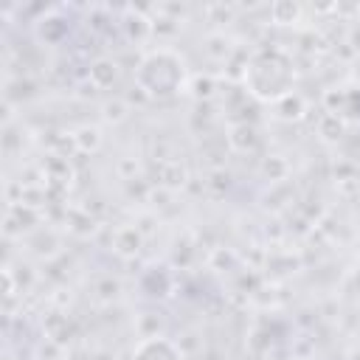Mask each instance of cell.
<instances>
[{
  "mask_svg": "<svg viewBox=\"0 0 360 360\" xmlns=\"http://www.w3.org/2000/svg\"><path fill=\"white\" fill-rule=\"evenodd\" d=\"M73 143L79 152H96L101 146V129L93 127V124H84L73 132Z\"/></svg>",
  "mask_w": 360,
  "mask_h": 360,
  "instance_id": "obj_9",
  "label": "cell"
},
{
  "mask_svg": "<svg viewBox=\"0 0 360 360\" xmlns=\"http://www.w3.org/2000/svg\"><path fill=\"white\" fill-rule=\"evenodd\" d=\"M273 107V115L278 118V121H298V118H304L307 115V98L301 96V93H290V96H284V98H278L276 104H270Z\"/></svg>",
  "mask_w": 360,
  "mask_h": 360,
  "instance_id": "obj_5",
  "label": "cell"
},
{
  "mask_svg": "<svg viewBox=\"0 0 360 360\" xmlns=\"http://www.w3.org/2000/svg\"><path fill=\"white\" fill-rule=\"evenodd\" d=\"M37 37L48 45H59L65 37H68V20L59 17V14H45L39 22H37Z\"/></svg>",
  "mask_w": 360,
  "mask_h": 360,
  "instance_id": "obj_6",
  "label": "cell"
},
{
  "mask_svg": "<svg viewBox=\"0 0 360 360\" xmlns=\"http://www.w3.org/2000/svg\"><path fill=\"white\" fill-rule=\"evenodd\" d=\"M298 17H301V6L298 3L281 0V3H273L270 6V20L276 25H292V22H298Z\"/></svg>",
  "mask_w": 360,
  "mask_h": 360,
  "instance_id": "obj_10",
  "label": "cell"
},
{
  "mask_svg": "<svg viewBox=\"0 0 360 360\" xmlns=\"http://www.w3.org/2000/svg\"><path fill=\"white\" fill-rule=\"evenodd\" d=\"M352 284H354V290H357V295H360V259H357L354 267H352Z\"/></svg>",
  "mask_w": 360,
  "mask_h": 360,
  "instance_id": "obj_13",
  "label": "cell"
},
{
  "mask_svg": "<svg viewBox=\"0 0 360 360\" xmlns=\"http://www.w3.org/2000/svg\"><path fill=\"white\" fill-rule=\"evenodd\" d=\"M135 84L149 98H172L188 87V70L177 51L155 48L135 65Z\"/></svg>",
  "mask_w": 360,
  "mask_h": 360,
  "instance_id": "obj_2",
  "label": "cell"
},
{
  "mask_svg": "<svg viewBox=\"0 0 360 360\" xmlns=\"http://www.w3.org/2000/svg\"><path fill=\"white\" fill-rule=\"evenodd\" d=\"M228 146L233 149V152H253L256 146H259V129H256V124H250V121H239V124H231V129H228Z\"/></svg>",
  "mask_w": 360,
  "mask_h": 360,
  "instance_id": "obj_4",
  "label": "cell"
},
{
  "mask_svg": "<svg viewBox=\"0 0 360 360\" xmlns=\"http://www.w3.org/2000/svg\"><path fill=\"white\" fill-rule=\"evenodd\" d=\"M141 245H143L141 231H138V228H132V225L118 228V231H115V236H112V250H115L118 256H124V259H129V256L141 253Z\"/></svg>",
  "mask_w": 360,
  "mask_h": 360,
  "instance_id": "obj_8",
  "label": "cell"
},
{
  "mask_svg": "<svg viewBox=\"0 0 360 360\" xmlns=\"http://www.w3.org/2000/svg\"><path fill=\"white\" fill-rule=\"evenodd\" d=\"M90 84L93 87H98V90H107V87H112L115 84V79H118V65L112 62V59H107V56H98L96 62H90Z\"/></svg>",
  "mask_w": 360,
  "mask_h": 360,
  "instance_id": "obj_7",
  "label": "cell"
},
{
  "mask_svg": "<svg viewBox=\"0 0 360 360\" xmlns=\"http://www.w3.org/2000/svg\"><path fill=\"white\" fill-rule=\"evenodd\" d=\"M335 115H340V118H360V87H354V90H343V96H340V107H338V112Z\"/></svg>",
  "mask_w": 360,
  "mask_h": 360,
  "instance_id": "obj_11",
  "label": "cell"
},
{
  "mask_svg": "<svg viewBox=\"0 0 360 360\" xmlns=\"http://www.w3.org/2000/svg\"><path fill=\"white\" fill-rule=\"evenodd\" d=\"M104 118H107V121H124V118H127V104H124V101H115V104L107 101V104H104Z\"/></svg>",
  "mask_w": 360,
  "mask_h": 360,
  "instance_id": "obj_12",
  "label": "cell"
},
{
  "mask_svg": "<svg viewBox=\"0 0 360 360\" xmlns=\"http://www.w3.org/2000/svg\"><path fill=\"white\" fill-rule=\"evenodd\" d=\"M132 360H183V354L174 340H169L163 335H149L135 343Z\"/></svg>",
  "mask_w": 360,
  "mask_h": 360,
  "instance_id": "obj_3",
  "label": "cell"
},
{
  "mask_svg": "<svg viewBox=\"0 0 360 360\" xmlns=\"http://www.w3.org/2000/svg\"><path fill=\"white\" fill-rule=\"evenodd\" d=\"M242 84L245 93L256 101L276 104L278 98L292 93L295 84V65L292 56L284 53L281 48H262L256 51L242 70Z\"/></svg>",
  "mask_w": 360,
  "mask_h": 360,
  "instance_id": "obj_1",
  "label": "cell"
}]
</instances>
